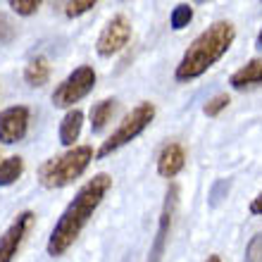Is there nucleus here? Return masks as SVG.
<instances>
[{
	"mask_svg": "<svg viewBox=\"0 0 262 262\" xmlns=\"http://www.w3.org/2000/svg\"><path fill=\"white\" fill-rule=\"evenodd\" d=\"M110 188H112V177L100 172L76 191V195L69 200V205L64 207V212L60 214V220L55 222V227L50 231L48 246H46L48 255L60 257L72 248V243L79 238V234L89 224V220L93 217V212L103 203V198L107 195Z\"/></svg>",
	"mask_w": 262,
	"mask_h": 262,
	"instance_id": "f257e3e1",
	"label": "nucleus"
},
{
	"mask_svg": "<svg viewBox=\"0 0 262 262\" xmlns=\"http://www.w3.org/2000/svg\"><path fill=\"white\" fill-rule=\"evenodd\" d=\"M236 38V29L231 21H214L195 36L193 43L186 48L181 62L174 69V79L177 81H193L198 76H203L214 62H220L227 55V50L231 48V43Z\"/></svg>",
	"mask_w": 262,
	"mask_h": 262,
	"instance_id": "f03ea898",
	"label": "nucleus"
},
{
	"mask_svg": "<svg viewBox=\"0 0 262 262\" xmlns=\"http://www.w3.org/2000/svg\"><path fill=\"white\" fill-rule=\"evenodd\" d=\"M91 160H93L91 145H74L62 155L46 160L38 167V181L46 188H64L89 169Z\"/></svg>",
	"mask_w": 262,
	"mask_h": 262,
	"instance_id": "7ed1b4c3",
	"label": "nucleus"
},
{
	"mask_svg": "<svg viewBox=\"0 0 262 262\" xmlns=\"http://www.w3.org/2000/svg\"><path fill=\"white\" fill-rule=\"evenodd\" d=\"M152 119H155V105L152 103H138L136 107H134V110H131L129 115L119 122L117 129L107 136V141H103V145H100L98 152H96V158L105 160L107 155H112L115 150H119L122 145L131 143L134 138L141 136V134L150 126Z\"/></svg>",
	"mask_w": 262,
	"mask_h": 262,
	"instance_id": "20e7f679",
	"label": "nucleus"
},
{
	"mask_svg": "<svg viewBox=\"0 0 262 262\" xmlns=\"http://www.w3.org/2000/svg\"><path fill=\"white\" fill-rule=\"evenodd\" d=\"M93 86H96V72L89 64H81L67 79L57 83V89L53 91V105L55 107H74V103L89 96Z\"/></svg>",
	"mask_w": 262,
	"mask_h": 262,
	"instance_id": "39448f33",
	"label": "nucleus"
},
{
	"mask_svg": "<svg viewBox=\"0 0 262 262\" xmlns=\"http://www.w3.org/2000/svg\"><path fill=\"white\" fill-rule=\"evenodd\" d=\"M129 38H131V21L126 19L124 14H115L107 21V27L100 31V36H98V41H96L98 55L100 57L117 55L119 50L129 43Z\"/></svg>",
	"mask_w": 262,
	"mask_h": 262,
	"instance_id": "423d86ee",
	"label": "nucleus"
},
{
	"mask_svg": "<svg viewBox=\"0 0 262 262\" xmlns=\"http://www.w3.org/2000/svg\"><path fill=\"white\" fill-rule=\"evenodd\" d=\"M177 200H179V188L169 186L165 195V205H162V212H160V222H158V231H155V238L150 243V253H148V262H160L167 250V241H169V231H172V217H174V207H177Z\"/></svg>",
	"mask_w": 262,
	"mask_h": 262,
	"instance_id": "0eeeda50",
	"label": "nucleus"
},
{
	"mask_svg": "<svg viewBox=\"0 0 262 262\" xmlns=\"http://www.w3.org/2000/svg\"><path fill=\"white\" fill-rule=\"evenodd\" d=\"M34 217L36 214L31 212V210H24V212L17 214L12 220V224L3 231V236H0V262H12L14 260L21 241H24V236L29 234V229L34 224Z\"/></svg>",
	"mask_w": 262,
	"mask_h": 262,
	"instance_id": "6e6552de",
	"label": "nucleus"
},
{
	"mask_svg": "<svg viewBox=\"0 0 262 262\" xmlns=\"http://www.w3.org/2000/svg\"><path fill=\"white\" fill-rule=\"evenodd\" d=\"M29 112L27 105H12L0 112V143H19L29 131Z\"/></svg>",
	"mask_w": 262,
	"mask_h": 262,
	"instance_id": "1a4fd4ad",
	"label": "nucleus"
},
{
	"mask_svg": "<svg viewBox=\"0 0 262 262\" xmlns=\"http://www.w3.org/2000/svg\"><path fill=\"white\" fill-rule=\"evenodd\" d=\"M186 165V150L184 145L172 141V143H165L158 152V174L165 177V179H174L177 174L184 169Z\"/></svg>",
	"mask_w": 262,
	"mask_h": 262,
	"instance_id": "9d476101",
	"label": "nucleus"
},
{
	"mask_svg": "<svg viewBox=\"0 0 262 262\" xmlns=\"http://www.w3.org/2000/svg\"><path fill=\"white\" fill-rule=\"evenodd\" d=\"M229 83H231L236 91L262 83V57H253V60L246 62L241 69H236L234 74L229 76Z\"/></svg>",
	"mask_w": 262,
	"mask_h": 262,
	"instance_id": "9b49d317",
	"label": "nucleus"
},
{
	"mask_svg": "<svg viewBox=\"0 0 262 262\" xmlns=\"http://www.w3.org/2000/svg\"><path fill=\"white\" fill-rule=\"evenodd\" d=\"M81 126H83V112L72 107L60 122V131H57L60 134V143L67 145V148L74 145V141L81 136Z\"/></svg>",
	"mask_w": 262,
	"mask_h": 262,
	"instance_id": "f8f14e48",
	"label": "nucleus"
},
{
	"mask_svg": "<svg viewBox=\"0 0 262 262\" xmlns=\"http://www.w3.org/2000/svg\"><path fill=\"white\" fill-rule=\"evenodd\" d=\"M24 81L31 86V89H41L50 81V64L46 57H34L29 60V64L24 67Z\"/></svg>",
	"mask_w": 262,
	"mask_h": 262,
	"instance_id": "ddd939ff",
	"label": "nucleus"
},
{
	"mask_svg": "<svg viewBox=\"0 0 262 262\" xmlns=\"http://www.w3.org/2000/svg\"><path fill=\"white\" fill-rule=\"evenodd\" d=\"M115 110H117V100L115 98H105V100H100V103L91 107V129H93V134H100L107 126Z\"/></svg>",
	"mask_w": 262,
	"mask_h": 262,
	"instance_id": "4468645a",
	"label": "nucleus"
},
{
	"mask_svg": "<svg viewBox=\"0 0 262 262\" xmlns=\"http://www.w3.org/2000/svg\"><path fill=\"white\" fill-rule=\"evenodd\" d=\"M24 172V160L19 155H12L0 162V186H12L14 181L21 177Z\"/></svg>",
	"mask_w": 262,
	"mask_h": 262,
	"instance_id": "2eb2a0df",
	"label": "nucleus"
},
{
	"mask_svg": "<svg viewBox=\"0 0 262 262\" xmlns=\"http://www.w3.org/2000/svg\"><path fill=\"white\" fill-rule=\"evenodd\" d=\"M191 19H193V7L186 5V3H181V5H177L172 10V14H169V27H172L174 31H181V29H186L188 24H191Z\"/></svg>",
	"mask_w": 262,
	"mask_h": 262,
	"instance_id": "dca6fc26",
	"label": "nucleus"
},
{
	"mask_svg": "<svg viewBox=\"0 0 262 262\" xmlns=\"http://www.w3.org/2000/svg\"><path fill=\"white\" fill-rule=\"evenodd\" d=\"M229 103H231V100H229L227 93H217V96H212L205 105H203V112H205L207 117H220L222 110L229 107Z\"/></svg>",
	"mask_w": 262,
	"mask_h": 262,
	"instance_id": "f3484780",
	"label": "nucleus"
},
{
	"mask_svg": "<svg viewBox=\"0 0 262 262\" xmlns=\"http://www.w3.org/2000/svg\"><path fill=\"white\" fill-rule=\"evenodd\" d=\"M96 7V0H72L64 5V14H67L69 19H74V17H81V14L91 12Z\"/></svg>",
	"mask_w": 262,
	"mask_h": 262,
	"instance_id": "a211bd4d",
	"label": "nucleus"
},
{
	"mask_svg": "<svg viewBox=\"0 0 262 262\" xmlns=\"http://www.w3.org/2000/svg\"><path fill=\"white\" fill-rule=\"evenodd\" d=\"M14 38H17V29H14L12 19L0 14V46H10Z\"/></svg>",
	"mask_w": 262,
	"mask_h": 262,
	"instance_id": "6ab92c4d",
	"label": "nucleus"
},
{
	"mask_svg": "<svg viewBox=\"0 0 262 262\" xmlns=\"http://www.w3.org/2000/svg\"><path fill=\"white\" fill-rule=\"evenodd\" d=\"M246 262H262V234H255L246 246Z\"/></svg>",
	"mask_w": 262,
	"mask_h": 262,
	"instance_id": "aec40b11",
	"label": "nucleus"
},
{
	"mask_svg": "<svg viewBox=\"0 0 262 262\" xmlns=\"http://www.w3.org/2000/svg\"><path fill=\"white\" fill-rule=\"evenodd\" d=\"M229 186H231V181H229V179H220V181H217V184L212 186V191H210V205H212V207L220 205L222 200L227 198Z\"/></svg>",
	"mask_w": 262,
	"mask_h": 262,
	"instance_id": "412c9836",
	"label": "nucleus"
},
{
	"mask_svg": "<svg viewBox=\"0 0 262 262\" xmlns=\"http://www.w3.org/2000/svg\"><path fill=\"white\" fill-rule=\"evenodd\" d=\"M10 7L21 17H29V14H34L41 7V3L38 0H10Z\"/></svg>",
	"mask_w": 262,
	"mask_h": 262,
	"instance_id": "4be33fe9",
	"label": "nucleus"
},
{
	"mask_svg": "<svg viewBox=\"0 0 262 262\" xmlns=\"http://www.w3.org/2000/svg\"><path fill=\"white\" fill-rule=\"evenodd\" d=\"M250 214H262V193H257L255 198L250 200Z\"/></svg>",
	"mask_w": 262,
	"mask_h": 262,
	"instance_id": "5701e85b",
	"label": "nucleus"
},
{
	"mask_svg": "<svg viewBox=\"0 0 262 262\" xmlns=\"http://www.w3.org/2000/svg\"><path fill=\"white\" fill-rule=\"evenodd\" d=\"M205 262H222V257H220V255H210Z\"/></svg>",
	"mask_w": 262,
	"mask_h": 262,
	"instance_id": "b1692460",
	"label": "nucleus"
},
{
	"mask_svg": "<svg viewBox=\"0 0 262 262\" xmlns=\"http://www.w3.org/2000/svg\"><path fill=\"white\" fill-rule=\"evenodd\" d=\"M257 46L262 48V29H260V34H257Z\"/></svg>",
	"mask_w": 262,
	"mask_h": 262,
	"instance_id": "393cba45",
	"label": "nucleus"
}]
</instances>
